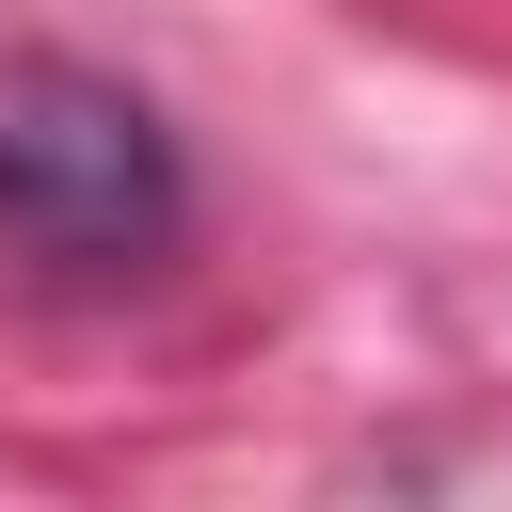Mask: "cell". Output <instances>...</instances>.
Returning a JSON list of instances; mask_svg holds the SVG:
<instances>
[{
  "instance_id": "obj_1",
  "label": "cell",
  "mask_w": 512,
  "mask_h": 512,
  "mask_svg": "<svg viewBox=\"0 0 512 512\" xmlns=\"http://www.w3.org/2000/svg\"><path fill=\"white\" fill-rule=\"evenodd\" d=\"M176 208H192L176 128H160L128 80L48 64V48L0 64V240H16V256H48V272H128V256L176 240Z\"/></svg>"
}]
</instances>
